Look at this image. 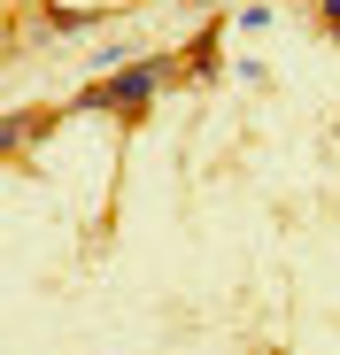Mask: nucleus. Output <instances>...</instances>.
I'll return each instance as SVG.
<instances>
[{
  "label": "nucleus",
  "instance_id": "1",
  "mask_svg": "<svg viewBox=\"0 0 340 355\" xmlns=\"http://www.w3.org/2000/svg\"><path fill=\"white\" fill-rule=\"evenodd\" d=\"M170 78H186V62H178V54H132L124 70L93 78V85L78 93V108H108V116H147V108H155V93H162Z\"/></svg>",
  "mask_w": 340,
  "mask_h": 355
},
{
  "label": "nucleus",
  "instance_id": "2",
  "mask_svg": "<svg viewBox=\"0 0 340 355\" xmlns=\"http://www.w3.org/2000/svg\"><path fill=\"white\" fill-rule=\"evenodd\" d=\"M132 54H147V46H132V39H101V46L85 54V70H101V78H108V70H124Z\"/></svg>",
  "mask_w": 340,
  "mask_h": 355
},
{
  "label": "nucleus",
  "instance_id": "3",
  "mask_svg": "<svg viewBox=\"0 0 340 355\" xmlns=\"http://www.w3.org/2000/svg\"><path fill=\"white\" fill-rule=\"evenodd\" d=\"M46 31H62V39H78V31H101V8H85V16H78V8H54V16H46Z\"/></svg>",
  "mask_w": 340,
  "mask_h": 355
},
{
  "label": "nucleus",
  "instance_id": "4",
  "mask_svg": "<svg viewBox=\"0 0 340 355\" xmlns=\"http://www.w3.org/2000/svg\"><path fill=\"white\" fill-rule=\"evenodd\" d=\"M216 70V24H209V39H194V54H186V78H209Z\"/></svg>",
  "mask_w": 340,
  "mask_h": 355
},
{
  "label": "nucleus",
  "instance_id": "5",
  "mask_svg": "<svg viewBox=\"0 0 340 355\" xmlns=\"http://www.w3.org/2000/svg\"><path fill=\"white\" fill-rule=\"evenodd\" d=\"M317 16H325V31H340V0H317Z\"/></svg>",
  "mask_w": 340,
  "mask_h": 355
}]
</instances>
